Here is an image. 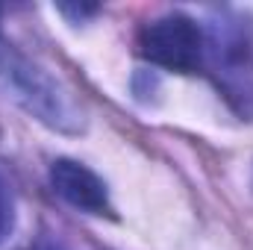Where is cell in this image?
Segmentation results:
<instances>
[{"mask_svg": "<svg viewBox=\"0 0 253 250\" xmlns=\"http://www.w3.org/2000/svg\"><path fill=\"white\" fill-rule=\"evenodd\" d=\"M0 83L15 103H21L33 118L59 132H80L85 126V115L77 100L53 80L44 68L30 62L12 44L0 39Z\"/></svg>", "mask_w": 253, "mask_h": 250, "instance_id": "6da1fadb", "label": "cell"}, {"mask_svg": "<svg viewBox=\"0 0 253 250\" xmlns=\"http://www.w3.org/2000/svg\"><path fill=\"white\" fill-rule=\"evenodd\" d=\"M138 47L147 62L177 74H194L206 62V33L183 12L147 21L138 36Z\"/></svg>", "mask_w": 253, "mask_h": 250, "instance_id": "7a4b0ae2", "label": "cell"}, {"mask_svg": "<svg viewBox=\"0 0 253 250\" xmlns=\"http://www.w3.org/2000/svg\"><path fill=\"white\" fill-rule=\"evenodd\" d=\"M50 186L65 203H71L80 212H88V215L112 212L106 183L77 159H56L50 165Z\"/></svg>", "mask_w": 253, "mask_h": 250, "instance_id": "3957f363", "label": "cell"}, {"mask_svg": "<svg viewBox=\"0 0 253 250\" xmlns=\"http://www.w3.org/2000/svg\"><path fill=\"white\" fill-rule=\"evenodd\" d=\"M12 230H15V200H12L6 180L0 177V245L9 239Z\"/></svg>", "mask_w": 253, "mask_h": 250, "instance_id": "277c9868", "label": "cell"}, {"mask_svg": "<svg viewBox=\"0 0 253 250\" xmlns=\"http://www.w3.org/2000/svg\"><path fill=\"white\" fill-rule=\"evenodd\" d=\"M36 250H65V248H62V245H53V242H42Z\"/></svg>", "mask_w": 253, "mask_h": 250, "instance_id": "5b68a950", "label": "cell"}]
</instances>
